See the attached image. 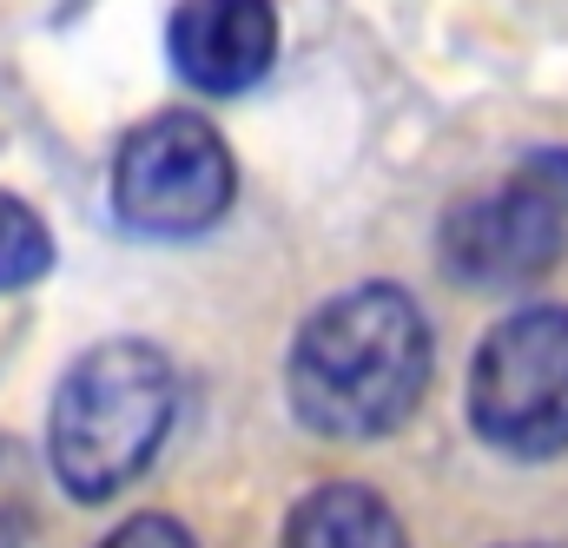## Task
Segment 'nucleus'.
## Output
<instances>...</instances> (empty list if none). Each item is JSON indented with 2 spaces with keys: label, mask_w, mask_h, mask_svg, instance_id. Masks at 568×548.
I'll return each instance as SVG.
<instances>
[{
  "label": "nucleus",
  "mask_w": 568,
  "mask_h": 548,
  "mask_svg": "<svg viewBox=\"0 0 568 548\" xmlns=\"http://www.w3.org/2000/svg\"><path fill=\"white\" fill-rule=\"evenodd\" d=\"M179 416V371L159 344L113 337L93 344L67 377L47 416V456L73 503H113L126 483H140L172 436Z\"/></svg>",
  "instance_id": "f03ea898"
},
{
  "label": "nucleus",
  "mask_w": 568,
  "mask_h": 548,
  "mask_svg": "<svg viewBox=\"0 0 568 548\" xmlns=\"http://www.w3.org/2000/svg\"><path fill=\"white\" fill-rule=\"evenodd\" d=\"M100 548H199L179 516H126Z\"/></svg>",
  "instance_id": "9d476101"
},
{
  "label": "nucleus",
  "mask_w": 568,
  "mask_h": 548,
  "mask_svg": "<svg viewBox=\"0 0 568 548\" xmlns=\"http://www.w3.org/2000/svg\"><path fill=\"white\" fill-rule=\"evenodd\" d=\"M40 529V469L33 449L0 436V548H27Z\"/></svg>",
  "instance_id": "1a4fd4ad"
},
{
  "label": "nucleus",
  "mask_w": 568,
  "mask_h": 548,
  "mask_svg": "<svg viewBox=\"0 0 568 548\" xmlns=\"http://www.w3.org/2000/svg\"><path fill=\"white\" fill-rule=\"evenodd\" d=\"M278 548H410L397 509L371 489V483H317L291 522Z\"/></svg>",
  "instance_id": "0eeeda50"
},
{
  "label": "nucleus",
  "mask_w": 568,
  "mask_h": 548,
  "mask_svg": "<svg viewBox=\"0 0 568 548\" xmlns=\"http://www.w3.org/2000/svg\"><path fill=\"white\" fill-rule=\"evenodd\" d=\"M165 53L179 80L212 100L252 93L278 60V13L272 0H179Z\"/></svg>",
  "instance_id": "423d86ee"
},
{
  "label": "nucleus",
  "mask_w": 568,
  "mask_h": 548,
  "mask_svg": "<svg viewBox=\"0 0 568 548\" xmlns=\"http://www.w3.org/2000/svg\"><path fill=\"white\" fill-rule=\"evenodd\" d=\"M239 199V165L225 139L199 113H159L126 133L113 159V212L145 239L212 232Z\"/></svg>",
  "instance_id": "20e7f679"
},
{
  "label": "nucleus",
  "mask_w": 568,
  "mask_h": 548,
  "mask_svg": "<svg viewBox=\"0 0 568 548\" xmlns=\"http://www.w3.org/2000/svg\"><path fill=\"white\" fill-rule=\"evenodd\" d=\"M429 371L436 351L417 297L404 284H351L297 324L284 390L311 436L377 443L417 416Z\"/></svg>",
  "instance_id": "f257e3e1"
},
{
  "label": "nucleus",
  "mask_w": 568,
  "mask_h": 548,
  "mask_svg": "<svg viewBox=\"0 0 568 548\" xmlns=\"http://www.w3.org/2000/svg\"><path fill=\"white\" fill-rule=\"evenodd\" d=\"M523 172H529V179H536L542 192H556V199L568 205V145H562V152H536V159H529Z\"/></svg>",
  "instance_id": "9b49d317"
},
{
  "label": "nucleus",
  "mask_w": 568,
  "mask_h": 548,
  "mask_svg": "<svg viewBox=\"0 0 568 548\" xmlns=\"http://www.w3.org/2000/svg\"><path fill=\"white\" fill-rule=\"evenodd\" d=\"M469 429L509 463L568 449V304H523L469 357Z\"/></svg>",
  "instance_id": "7ed1b4c3"
},
{
  "label": "nucleus",
  "mask_w": 568,
  "mask_h": 548,
  "mask_svg": "<svg viewBox=\"0 0 568 548\" xmlns=\"http://www.w3.org/2000/svg\"><path fill=\"white\" fill-rule=\"evenodd\" d=\"M562 245H568V205L523 172V179H509L483 199H463L443 219L436 265L456 284H476V291H523V284L556 272Z\"/></svg>",
  "instance_id": "39448f33"
},
{
  "label": "nucleus",
  "mask_w": 568,
  "mask_h": 548,
  "mask_svg": "<svg viewBox=\"0 0 568 548\" xmlns=\"http://www.w3.org/2000/svg\"><path fill=\"white\" fill-rule=\"evenodd\" d=\"M47 272H53V232L40 225L33 205L0 192V291H20Z\"/></svg>",
  "instance_id": "6e6552de"
}]
</instances>
